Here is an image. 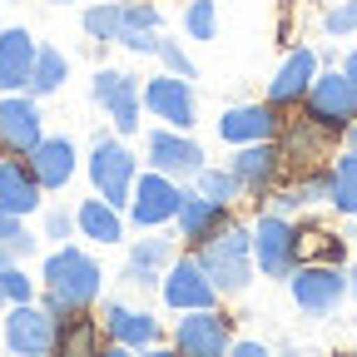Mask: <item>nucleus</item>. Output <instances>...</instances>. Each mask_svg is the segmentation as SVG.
Here are the masks:
<instances>
[{"mask_svg":"<svg viewBox=\"0 0 357 357\" xmlns=\"http://www.w3.org/2000/svg\"><path fill=\"white\" fill-rule=\"evenodd\" d=\"M100 283H105V273L84 248H60V253L45 258V307L50 312L89 307L100 298Z\"/></svg>","mask_w":357,"mask_h":357,"instance_id":"obj_1","label":"nucleus"},{"mask_svg":"<svg viewBox=\"0 0 357 357\" xmlns=\"http://www.w3.org/2000/svg\"><path fill=\"white\" fill-rule=\"evenodd\" d=\"M194 258L204 263L208 283H213L218 293H229V298L253 283V234L238 229V223H223L218 234H208Z\"/></svg>","mask_w":357,"mask_h":357,"instance_id":"obj_2","label":"nucleus"},{"mask_svg":"<svg viewBox=\"0 0 357 357\" xmlns=\"http://www.w3.org/2000/svg\"><path fill=\"white\" fill-rule=\"evenodd\" d=\"M159 25H164L159 6H144V0H109V6L84 10V30L95 40H105V45H124V50H129L134 35L159 30Z\"/></svg>","mask_w":357,"mask_h":357,"instance_id":"obj_3","label":"nucleus"},{"mask_svg":"<svg viewBox=\"0 0 357 357\" xmlns=\"http://www.w3.org/2000/svg\"><path fill=\"white\" fill-rule=\"evenodd\" d=\"M303 114L318 119V124H328L333 134H342V129L357 119V84H352L342 70H333V75H312L307 95H303Z\"/></svg>","mask_w":357,"mask_h":357,"instance_id":"obj_4","label":"nucleus"},{"mask_svg":"<svg viewBox=\"0 0 357 357\" xmlns=\"http://www.w3.org/2000/svg\"><path fill=\"white\" fill-rule=\"evenodd\" d=\"M288 288H293V303L307 318H328L347 298V278L337 273V263H298L288 273Z\"/></svg>","mask_w":357,"mask_h":357,"instance_id":"obj_5","label":"nucleus"},{"mask_svg":"<svg viewBox=\"0 0 357 357\" xmlns=\"http://www.w3.org/2000/svg\"><path fill=\"white\" fill-rule=\"evenodd\" d=\"M253 258L268 278H288L298 268V223L288 213H273L268 208L258 223H253Z\"/></svg>","mask_w":357,"mask_h":357,"instance_id":"obj_6","label":"nucleus"},{"mask_svg":"<svg viewBox=\"0 0 357 357\" xmlns=\"http://www.w3.org/2000/svg\"><path fill=\"white\" fill-rule=\"evenodd\" d=\"M134 154L119 139H95L89 149V184L100 189V199H109L114 208H124V199L134 194Z\"/></svg>","mask_w":357,"mask_h":357,"instance_id":"obj_7","label":"nucleus"},{"mask_svg":"<svg viewBox=\"0 0 357 357\" xmlns=\"http://www.w3.org/2000/svg\"><path fill=\"white\" fill-rule=\"evenodd\" d=\"M139 100H144V109L154 114V119H164L169 129H194V114H199V105H194V84L184 79V75H159V79H149L144 89H139Z\"/></svg>","mask_w":357,"mask_h":357,"instance_id":"obj_8","label":"nucleus"},{"mask_svg":"<svg viewBox=\"0 0 357 357\" xmlns=\"http://www.w3.org/2000/svg\"><path fill=\"white\" fill-rule=\"evenodd\" d=\"M229 342H234L229 318L213 307H184V318L174 328V347L189 357H218V352H229Z\"/></svg>","mask_w":357,"mask_h":357,"instance_id":"obj_9","label":"nucleus"},{"mask_svg":"<svg viewBox=\"0 0 357 357\" xmlns=\"http://www.w3.org/2000/svg\"><path fill=\"white\" fill-rule=\"evenodd\" d=\"M89 89H95V100L105 105V114H109V124H114L119 134H134V129H139V109H144V100H139V75L100 70Z\"/></svg>","mask_w":357,"mask_h":357,"instance_id":"obj_10","label":"nucleus"},{"mask_svg":"<svg viewBox=\"0 0 357 357\" xmlns=\"http://www.w3.org/2000/svg\"><path fill=\"white\" fill-rule=\"evenodd\" d=\"M178 199H184V189L174 184L169 174H144V178H134V194H129V213L134 223H144V229H159V223H169L178 213Z\"/></svg>","mask_w":357,"mask_h":357,"instance_id":"obj_11","label":"nucleus"},{"mask_svg":"<svg viewBox=\"0 0 357 357\" xmlns=\"http://www.w3.org/2000/svg\"><path fill=\"white\" fill-rule=\"evenodd\" d=\"M6 347H15L25 357L55 352V312L35 307V303H15L10 318H6Z\"/></svg>","mask_w":357,"mask_h":357,"instance_id":"obj_12","label":"nucleus"},{"mask_svg":"<svg viewBox=\"0 0 357 357\" xmlns=\"http://www.w3.org/2000/svg\"><path fill=\"white\" fill-rule=\"evenodd\" d=\"M234 178H238V189H248V194H268L278 184V174L288 169V159H283V149L273 144V139H258V144H238V154H234Z\"/></svg>","mask_w":357,"mask_h":357,"instance_id":"obj_13","label":"nucleus"},{"mask_svg":"<svg viewBox=\"0 0 357 357\" xmlns=\"http://www.w3.org/2000/svg\"><path fill=\"white\" fill-rule=\"evenodd\" d=\"M159 293H164V303H169L174 312H184V307H213V298H218V288L208 283L204 263H199L194 253L178 258V263L169 268V278L159 283Z\"/></svg>","mask_w":357,"mask_h":357,"instance_id":"obj_14","label":"nucleus"},{"mask_svg":"<svg viewBox=\"0 0 357 357\" xmlns=\"http://www.w3.org/2000/svg\"><path fill=\"white\" fill-rule=\"evenodd\" d=\"M149 164L169 178H189L204 169V149L189 139L184 129H154L149 134Z\"/></svg>","mask_w":357,"mask_h":357,"instance_id":"obj_15","label":"nucleus"},{"mask_svg":"<svg viewBox=\"0 0 357 357\" xmlns=\"http://www.w3.org/2000/svg\"><path fill=\"white\" fill-rule=\"evenodd\" d=\"M40 144V109L35 100L0 95V149L6 154H30Z\"/></svg>","mask_w":357,"mask_h":357,"instance_id":"obj_16","label":"nucleus"},{"mask_svg":"<svg viewBox=\"0 0 357 357\" xmlns=\"http://www.w3.org/2000/svg\"><path fill=\"white\" fill-rule=\"evenodd\" d=\"M278 129H283V119H278L273 105H234V109H223V119H218V134H223L229 144L278 139Z\"/></svg>","mask_w":357,"mask_h":357,"instance_id":"obj_17","label":"nucleus"},{"mask_svg":"<svg viewBox=\"0 0 357 357\" xmlns=\"http://www.w3.org/2000/svg\"><path fill=\"white\" fill-rule=\"evenodd\" d=\"M312 75H318V55H312V50H293V55L278 65L273 84H268V105H273V109H293V105H303Z\"/></svg>","mask_w":357,"mask_h":357,"instance_id":"obj_18","label":"nucleus"},{"mask_svg":"<svg viewBox=\"0 0 357 357\" xmlns=\"http://www.w3.org/2000/svg\"><path fill=\"white\" fill-rule=\"evenodd\" d=\"M328 144H333V129L303 114V119H288V124H283V144H278V149H283V159H288V164L312 169V164L328 154Z\"/></svg>","mask_w":357,"mask_h":357,"instance_id":"obj_19","label":"nucleus"},{"mask_svg":"<svg viewBox=\"0 0 357 357\" xmlns=\"http://www.w3.org/2000/svg\"><path fill=\"white\" fill-rule=\"evenodd\" d=\"M35 50H40V45H35L30 30H20V25L0 35V95H15V89H25L30 65H35Z\"/></svg>","mask_w":357,"mask_h":357,"instance_id":"obj_20","label":"nucleus"},{"mask_svg":"<svg viewBox=\"0 0 357 357\" xmlns=\"http://www.w3.org/2000/svg\"><path fill=\"white\" fill-rule=\"evenodd\" d=\"M174 223H178V234H184L189 243H204L208 234H218L223 223H229V204H213V199H204V194L194 189V194L178 199Z\"/></svg>","mask_w":357,"mask_h":357,"instance_id":"obj_21","label":"nucleus"},{"mask_svg":"<svg viewBox=\"0 0 357 357\" xmlns=\"http://www.w3.org/2000/svg\"><path fill=\"white\" fill-rule=\"evenodd\" d=\"M30 174L40 178V189H65L70 184V174H75V144L70 139H45L40 134V144L30 149Z\"/></svg>","mask_w":357,"mask_h":357,"instance_id":"obj_22","label":"nucleus"},{"mask_svg":"<svg viewBox=\"0 0 357 357\" xmlns=\"http://www.w3.org/2000/svg\"><path fill=\"white\" fill-rule=\"evenodd\" d=\"M105 333H109V342H119V347H149V342L159 337V318H154V312H144V307L109 303V307H105Z\"/></svg>","mask_w":357,"mask_h":357,"instance_id":"obj_23","label":"nucleus"},{"mask_svg":"<svg viewBox=\"0 0 357 357\" xmlns=\"http://www.w3.org/2000/svg\"><path fill=\"white\" fill-rule=\"evenodd\" d=\"M169 258H174V238H139L129 248V263H124L129 288H154V278H164Z\"/></svg>","mask_w":357,"mask_h":357,"instance_id":"obj_24","label":"nucleus"},{"mask_svg":"<svg viewBox=\"0 0 357 357\" xmlns=\"http://www.w3.org/2000/svg\"><path fill=\"white\" fill-rule=\"evenodd\" d=\"M0 204L15 208L20 218L40 208V178L30 174V164H20V159H0Z\"/></svg>","mask_w":357,"mask_h":357,"instance_id":"obj_25","label":"nucleus"},{"mask_svg":"<svg viewBox=\"0 0 357 357\" xmlns=\"http://www.w3.org/2000/svg\"><path fill=\"white\" fill-rule=\"evenodd\" d=\"M75 229L84 238H95V243H119L124 238V218H119V208L109 199H84L75 208Z\"/></svg>","mask_w":357,"mask_h":357,"instance_id":"obj_26","label":"nucleus"},{"mask_svg":"<svg viewBox=\"0 0 357 357\" xmlns=\"http://www.w3.org/2000/svg\"><path fill=\"white\" fill-rule=\"evenodd\" d=\"M65 55L55 50V45H40L35 50V65H30V79H25V89L30 95H55V89L65 84Z\"/></svg>","mask_w":357,"mask_h":357,"instance_id":"obj_27","label":"nucleus"},{"mask_svg":"<svg viewBox=\"0 0 357 357\" xmlns=\"http://www.w3.org/2000/svg\"><path fill=\"white\" fill-rule=\"evenodd\" d=\"M333 174V189H328V204L337 213H357V149L337 154V164L328 169Z\"/></svg>","mask_w":357,"mask_h":357,"instance_id":"obj_28","label":"nucleus"},{"mask_svg":"<svg viewBox=\"0 0 357 357\" xmlns=\"http://www.w3.org/2000/svg\"><path fill=\"white\" fill-rule=\"evenodd\" d=\"M194 178H199V194L213 199V204H234V199L243 194V189H238V178H234V169H208V164H204Z\"/></svg>","mask_w":357,"mask_h":357,"instance_id":"obj_29","label":"nucleus"},{"mask_svg":"<svg viewBox=\"0 0 357 357\" xmlns=\"http://www.w3.org/2000/svg\"><path fill=\"white\" fill-rule=\"evenodd\" d=\"M184 30H189V40H213V35H218V10H213V0H194V6L184 10Z\"/></svg>","mask_w":357,"mask_h":357,"instance_id":"obj_30","label":"nucleus"},{"mask_svg":"<svg viewBox=\"0 0 357 357\" xmlns=\"http://www.w3.org/2000/svg\"><path fill=\"white\" fill-rule=\"evenodd\" d=\"M0 243H6L10 253H30V248H35V238L20 229V213L6 208V204H0Z\"/></svg>","mask_w":357,"mask_h":357,"instance_id":"obj_31","label":"nucleus"},{"mask_svg":"<svg viewBox=\"0 0 357 357\" xmlns=\"http://www.w3.org/2000/svg\"><path fill=\"white\" fill-rule=\"evenodd\" d=\"M323 30L328 35H352L357 30V0H337V6L323 15Z\"/></svg>","mask_w":357,"mask_h":357,"instance_id":"obj_32","label":"nucleus"},{"mask_svg":"<svg viewBox=\"0 0 357 357\" xmlns=\"http://www.w3.org/2000/svg\"><path fill=\"white\" fill-rule=\"evenodd\" d=\"M0 298H10V303H30L35 298V288H30V278L20 273V268L10 263L6 273H0Z\"/></svg>","mask_w":357,"mask_h":357,"instance_id":"obj_33","label":"nucleus"},{"mask_svg":"<svg viewBox=\"0 0 357 357\" xmlns=\"http://www.w3.org/2000/svg\"><path fill=\"white\" fill-rule=\"evenodd\" d=\"M154 55L164 60V70H169V75H184V79H194V60H189L184 50H178L174 40H159V50H154Z\"/></svg>","mask_w":357,"mask_h":357,"instance_id":"obj_34","label":"nucleus"},{"mask_svg":"<svg viewBox=\"0 0 357 357\" xmlns=\"http://www.w3.org/2000/svg\"><path fill=\"white\" fill-rule=\"evenodd\" d=\"M70 229H75L70 213H50V218H45V234H50V238H70Z\"/></svg>","mask_w":357,"mask_h":357,"instance_id":"obj_35","label":"nucleus"},{"mask_svg":"<svg viewBox=\"0 0 357 357\" xmlns=\"http://www.w3.org/2000/svg\"><path fill=\"white\" fill-rule=\"evenodd\" d=\"M229 347H234L238 357H263V347H258V342H229Z\"/></svg>","mask_w":357,"mask_h":357,"instance_id":"obj_36","label":"nucleus"},{"mask_svg":"<svg viewBox=\"0 0 357 357\" xmlns=\"http://www.w3.org/2000/svg\"><path fill=\"white\" fill-rule=\"evenodd\" d=\"M342 75L357 84V50H347V60H342Z\"/></svg>","mask_w":357,"mask_h":357,"instance_id":"obj_37","label":"nucleus"},{"mask_svg":"<svg viewBox=\"0 0 357 357\" xmlns=\"http://www.w3.org/2000/svg\"><path fill=\"white\" fill-rule=\"evenodd\" d=\"M342 134H347V144H352V149H357V119H352V124H347V129H342Z\"/></svg>","mask_w":357,"mask_h":357,"instance_id":"obj_38","label":"nucleus"},{"mask_svg":"<svg viewBox=\"0 0 357 357\" xmlns=\"http://www.w3.org/2000/svg\"><path fill=\"white\" fill-rule=\"evenodd\" d=\"M347 293L357 298V263H352V273H347Z\"/></svg>","mask_w":357,"mask_h":357,"instance_id":"obj_39","label":"nucleus"},{"mask_svg":"<svg viewBox=\"0 0 357 357\" xmlns=\"http://www.w3.org/2000/svg\"><path fill=\"white\" fill-rule=\"evenodd\" d=\"M55 6H65V0H55Z\"/></svg>","mask_w":357,"mask_h":357,"instance_id":"obj_40","label":"nucleus"}]
</instances>
